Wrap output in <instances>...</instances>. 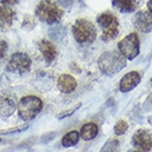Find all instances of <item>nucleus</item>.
<instances>
[{
	"label": "nucleus",
	"mask_w": 152,
	"mask_h": 152,
	"mask_svg": "<svg viewBox=\"0 0 152 152\" xmlns=\"http://www.w3.org/2000/svg\"><path fill=\"white\" fill-rule=\"evenodd\" d=\"M126 66H127V59L119 52V50L104 51L98 59L99 70L103 75L109 77L118 75Z\"/></svg>",
	"instance_id": "f257e3e1"
},
{
	"label": "nucleus",
	"mask_w": 152,
	"mask_h": 152,
	"mask_svg": "<svg viewBox=\"0 0 152 152\" xmlns=\"http://www.w3.org/2000/svg\"><path fill=\"white\" fill-rule=\"evenodd\" d=\"M36 17L48 25H56L64 17V10L52 0H41L34 9Z\"/></svg>",
	"instance_id": "f03ea898"
},
{
	"label": "nucleus",
	"mask_w": 152,
	"mask_h": 152,
	"mask_svg": "<svg viewBox=\"0 0 152 152\" xmlns=\"http://www.w3.org/2000/svg\"><path fill=\"white\" fill-rule=\"evenodd\" d=\"M72 34L79 45H91L97 39V28L92 21L79 18L72 25Z\"/></svg>",
	"instance_id": "7ed1b4c3"
},
{
	"label": "nucleus",
	"mask_w": 152,
	"mask_h": 152,
	"mask_svg": "<svg viewBox=\"0 0 152 152\" xmlns=\"http://www.w3.org/2000/svg\"><path fill=\"white\" fill-rule=\"evenodd\" d=\"M42 104V100L36 96L22 97L18 102V114L23 121H31L41 111Z\"/></svg>",
	"instance_id": "20e7f679"
},
{
	"label": "nucleus",
	"mask_w": 152,
	"mask_h": 152,
	"mask_svg": "<svg viewBox=\"0 0 152 152\" xmlns=\"http://www.w3.org/2000/svg\"><path fill=\"white\" fill-rule=\"evenodd\" d=\"M97 22L101 28V39L103 41H111L119 34V20L114 13L106 11L100 13L97 17Z\"/></svg>",
	"instance_id": "39448f33"
},
{
	"label": "nucleus",
	"mask_w": 152,
	"mask_h": 152,
	"mask_svg": "<svg viewBox=\"0 0 152 152\" xmlns=\"http://www.w3.org/2000/svg\"><path fill=\"white\" fill-rule=\"evenodd\" d=\"M118 50L127 60L135 59L140 53V39L137 32H131L118 42Z\"/></svg>",
	"instance_id": "423d86ee"
},
{
	"label": "nucleus",
	"mask_w": 152,
	"mask_h": 152,
	"mask_svg": "<svg viewBox=\"0 0 152 152\" xmlns=\"http://www.w3.org/2000/svg\"><path fill=\"white\" fill-rule=\"evenodd\" d=\"M31 68V59L30 57L25 52H16L13 53L9 62L7 64V70L13 73H19L23 75L30 71Z\"/></svg>",
	"instance_id": "0eeeda50"
},
{
	"label": "nucleus",
	"mask_w": 152,
	"mask_h": 152,
	"mask_svg": "<svg viewBox=\"0 0 152 152\" xmlns=\"http://www.w3.org/2000/svg\"><path fill=\"white\" fill-rule=\"evenodd\" d=\"M17 99L10 91H0V118H7L17 109Z\"/></svg>",
	"instance_id": "6e6552de"
},
{
	"label": "nucleus",
	"mask_w": 152,
	"mask_h": 152,
	"mask_svg": "<svg viewBox=\"0 0 152 152\" xmlns=\"http://www.w3.org/2000/svg\"><path fill=\"white\" fill-rule=\"evenodd\" d=\"M132 25L142 34H150L152 31V15L148 10H140L132 19Z\"/></svg>",
	"instance_id": "1a4fd4ad"
},
{
	"label": "nucleus",
	"mask_w": 152,
	"mask_h": 152,
	"mask_svg": "<svg viewBox=\"0 0 152 152\" xmlns=\"http://www.w3.org/2000/svg\"><path fill=\"white\" fill-rule=\"evenodd\" d=\"M131 142L142 151H150L152 150V131L148 129H139L134 132Z\"/></svg>",
	"instance_id": "9d476101"
},
{
	"label": "nucleus",
	"mask_w": 152,
	"mask_h": 152,
	"mask_svg": "<svg viewBox=\"0 0 152 152\" xmlns=\"http://www.w3.org/2000/svg\"><path fill=\"white\" fill-rule=\"evenodd\" d=\"M38 47L47 64H51L52 62H55L58 57V51L53 43L47 39H41L38 43Z\"/></svg>",
	"instance_id": "9b49d317"
},
{
	"label": "nucleus",
	"mask_w": 152,
	"mask_h": 152,
	"mask_svg": "<svg viewBox=\"0 0 152 152\" xmlns=\"http://www.w3.org/2000/svg\"><path fill=\"white\" fill-rule=\"evenodd\" d=\"M141 82V75L138 71H130L126 73L120 81V91L121 92H129L137 87Z\"/></svg>",
	"instance_id": "f8f14e48"
},
{
	"label": "nucleus",
	"mask_w": 152,
	"mask_h": 152,
	"mask_svg": "<svg viewBox=\"0 0 152 152\" xmlns=\"http://www.w3.org/2000/svg\"><path fill=\"white\" fill-rule=\"evenodd\" d=\"M16 12L9 6L1 4L0 6V29H9L16 20Z\"/></svg>",
	"instance_id": "ddd939ff"
},
{
	"label": "nucleus",
	"mask_w": 152,
	"mask_h": 152,
	"mask_svg": "<svg viewBox=\"0 0 152 152\" xmlns=\"http://www.w3.org/2000/svg\"><path fill=\"white\" fill-rule=\"evenodd\" d=\"M77 85L78 83H77L75 77H72L71 75H68V73L60 75L58 80H57V87H58L60 92L62 93L73 92L77 88Z\"/></svg>",
	"instance_id": "4468645a"
},
{
	"label": "nucleus",
	"mask_w": 152,
	"mask_h": 152,
	"mask_svg": "<svg viewBox=\"0 0 152 152\" xmlns=\"http://www.w3.org/2000/svg\"><path fill=\"white\" fill-rule=\"evenodd\" d=\"M139 4L140 0H112V7L122 13L134 12Z\"/></svg>",
	"instance_id": "2eb2a0df"
},
{
	"label": "nucleus",
	"mask_w": 152,
	"mask_h": 152,
	"mask_svg": "<svg viewBox=\"0 0 152 152\" xmlns=\"http://www.w3.org/2000/svg\"><path fill=\"white\" fill-rule=\"evenodd\" d=\"M98 132H99V129H98V126L96 123L89 122L86 123L82 126L80 130V137L86 141H89V140H92L97 137Z\"/></svg>",
	"instance_id": "dca6fc26"
},
{
	"label": "nucleus",
	"mask_w": 152,
	"mask_h": 152,
	"mask_svg": "<svg viewBox=\"0 0 152 152\" xmlns=\"http://www.w3.org/2000/svg\"><path fill=\"white\" fill-rule=\"evenodd\" d=\"M80 139V133L78 131H69L68 133L64 135V138L61 140V143L64 148H70L78 143V141Z\"/></svg>",
	"instance_id": "f3484780"
},
{
	"label": "nucleus",
	"mask_w": 152,
	"mask_h": 152,
	"mask_svg": "<svg viewBox=\"0 0 152 152\" xmlns=\"http://www.w3.org/2000/svg\"><path fill=\"white\" fill-rule=\"evenodd\" d=\"M100 152H120V142H119V140H109L101 148Z\"/></svg>",
	"instance_id": "a211bd4d"
},
{
	"label": "nucleus",
	"mask_w": 152,
	"mask_h": 152,
	"mask_svg": "<svg viewBox=\"0 0 152 152\" xmlns=\"http://www.w3.org/2000/svg\"><path fill=\"white\" fill-rule=\"evenodd\" d=\"M50 34L51 37L56 40H61V39L66 38L67 36V32H66V29L64 27H61V26H58V27H53L52 29L50 30Z\"/></svg>",
	"instance_id": "6ab92c4d"
},
{
	"label": "nucleus",
	"mask_w": 152,
	"mask_h": 152,
	"mask_svg": "<svg viewBox=\"0 0 152 152\" xmlns=\"http://www.w3.org/2000/svg\"><path fill=\"white\" fill-rule=\"evenodd\" d=\"M128 129H129V124H128L127 121L126 120H120L114 126V133H115V135H122L127 132Z\"/></svg>",
	"instance_id": "aec40b11"
},
{
	"label": "nucleus",
	"mask_w": 152,
	"mask_h": 152,
	"mask_svg": "<svg viewBox=\"0 0 152 152\" xmlns=\"http://www.w3.org/2000/svg\"><path fill=\"white\" fill-rule=\"evenodd\" d=\"M29 128L28 124H23V126H17L15 128H10V129H4V130H0V134L7 135V134H12V133H17V132H22L26 131Z\"/></svg>",
	"instance_id": "412c9836"
},
{
	"label": "nucleus",
	"mask_w": 152,
	"mask_h": 152,
	"mask_svg": "<svg viewBox=\"0 0 152 152\" xmlns=\"http://www.w3.org/2000/svg\"><path fill=\"white\" fill-rule=\"evenodd\" d=\"M80 107H81V103H78L77 106H75L71 109H68L66 111H64V112H61V113L58 114V119H64V118H68V117H71L72 114L75 113Z\"/></svg>",
	"instance_id": "4be33fe9"
},
{
	"label": "nucleus",
	"mask_w": 152,
	"mask_h": 152,
	"mask_svg": "<svg viewBox=\"0 0 152 152\" xmlns=\"http://www.w3.org/2000/svg\"><path fill=\"white\" fill-rule=\"evenodd\" d=\"M8 51V45L4 40H0V61L4 59Z\"/></svg>",
	"instance_id": "5701e85b"
},
{
	"label": "nucleus",
	"mask_w": 152,
	"mask_h": 152,
	"mask_svg": "<svg viewBox=\"0 0 152 152\" xmlns=\"http://www.w3.org/2000/svg\"><path fill=\"white\" fill-rule=\"evenodd\" d=\"M17 2H19V0H1V4L4 6H12L16 4Z\"/></svg>",
	"instance_id": "b1692460"
},
{
	"label": "nucleus",
	"mask_w": 152,
	"mask_h": 152,
	"mask_svg": "<svg viewBox=\"0 0 152 152\" xmlns=\"http://www.w3.org/2000/svg\"><path fill=\"white\" fill-rule=\"evenodd\" d=\"M59 2L61 4H64V7H68L69 4H71L72 2V0H59Z\"/></svg>",
	"instance_id": "393cba45"
},
{
	"label": "nucleus",
	"mask_w": 152,
	"mask_h": 152,
	"mask_svg": "<svg viewBox=\"0 0 152 152\" xmlns=\"http://www.w3.org/2000/svg\"><path fill=\"white\" fill-rule=\"evenodd\" d=\"M147 7H148V11L152 15V0H149L148 4H147Z\"/></svg>",
	"instance_id": "a878e982"
},
{
	"label": "nucleus",
	"mask_w": 152,
	"mask_h": 152,
	"mask_svg": "<svg viewBox=\"0 0 152 152\" xmlns=\"http://www.w3.org/2000/svg\"><path fill=\"white\" fill-rule=\"evenodd\" d=\"M148 121H149V123H150V124L152 126V115H150V117H149Z\"/></svg>",
	"instance_id": "bb28decb"
},
{
	"label": "nucleus",
	"mask_w": 152,
	"mask_h": 152,
	"mask_svg": "<svg viewBox=\"0 0 152 152\" xmlns=\"http://www.w3.org/2000/svg\"><path fill=\"white\" fill-rule=\"evenodd\" d=\"M134 152H147V151H142V150H138V151H134Z\"/></svg>",
	"instance_id": "cd10ccee"
},
{
	"label": "nucleus",
	"mask_w": 152,
	"mask_h": 152,
	"mask_svg": "<svg viewBox=\"0 0 152 152\" xmlns=\"http://www.w3.org/2000/svg\"><path fill=\"white\" fill-rule=\"evenodd\" d=\"M0 141H1V139H0Z\"/></svg>",
	"instance_id": "c85d7f7f"
}]
</instances>
